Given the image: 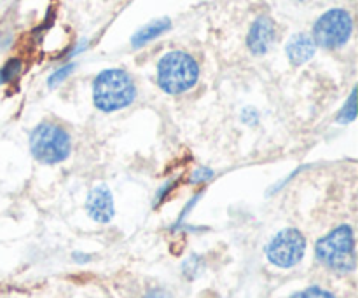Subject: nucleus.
<instances>
[{"label":"nucleus","mask_w":358,"mask_h":298,"mask_svg":"<svg viewBox=\"0 0 358 298\" xmlns=\"http://www.w3.org/2000/svg\"><path fill=\"white\" fill-rule=\"evenodd\" d=\"M91 257H87V255H83V253H73V260L76 262H80V264H84V262L90 260Z\"/></svg>","instance_id":"obj_18"},{"label":"nucleus","mask_w":358,"mask_h":298,"mask_svg":"<svg viewBox=\"0 0 358 298\" xmlns=\"http://www.w3.org/2000/svg\"><path fill=\"white\" fill-rule=\"evenodd\" d=\"M290 298H334L331 292L324 288H318V286H311V288L303 290L299 293H294Z\"/></svg>","instance_id":"obj_15"},{"label":"nucleus","mask_w":358,"mask_h":298,"mask_svg":"<svg viewBox=\"0 0 358 298\" xmlns=\"http://www.w3.org/2000/svg\"><path fill=\"white\" fill-rule=\"evenodd\" d=\"M23 70V63L17 58H10L0 66V86H7V84L13 82L17 75Z\"/></svg>","instance_id":"obj_11"},{"label":"nucleus","mask_w":358,"mask_h":298,"mask_svg":"<svg viewBox=\"0 0 358 298\" xmlns=\"http://www.w3.org/2000/svg\"><path fill=\"white\" fill-rule=\"evenodd\" d=\"M203 269H205V265H203L201 257H198V255H192L191 258H187V260L184 262V274L185 278L189 279L198 278V276L201 274Z\"/></svg>","instance_id":"obj_13"},{"label":"nucleus","mask_w":358,"mask_h":298,"mask_svg":"<svg viewBox=\"0 0 358 298\" xmlns=\"http://www.w3.org/2000/svg\"><path fill=\"white\" fill-rule=\"evenodd\" d=\"M170 28H171V21L168 20V17H159V20L150 21L149 24L142 27L135 35H133L131 45L135 49L143 47V45H147L149 42L156 40L157 37H161L163 33H166Z\"/></svg>","instance_id":"obj_10"},{"label":"nucleus","mask_w":358,"mask_h":298,"mask_svg":"<svg viewBox=\"0 0 358 298\" xmlns=\"http://www.w3.org/2000/svg\"><path fill=\"white\" fill-rule=\"evenodd\" d=\"M136 98L135 80L121 68L103 70L93 82V101L98 110L105 114L128 108Z\"/></svg>","instance_id":"obj_1"},{"label":"nucleus","mask_w":358,"mask_h":298,"mask_svg":"<svg viewBox=\"0 0 358 298\" xmlns=\"http://www.w3.org/2000/svg\"><path fill=\"white\" fill-rule=\"evenodd\" d=\"M357 117V91L353 89L350 94L348 100L345 101L343 108L338 114V122L339 124H350V122L355 121Z\"/></svg>","instance_id":"obj_12"},{"label":"nucleus","mask_w":358,"mask_h":298,"mask_svg":"<svg viewBox=\"0 0 358 298\" xmlns=\"http://www.w3.org/2000/svg\"><path fill=\"white\" fill-rule=\"evenodd\" d=\"M276 40V24L269 16H259L252 23L247 35V47L252 54L262 56L269 52Z\"/></svg>","instance_id":"obj_7"},{"label":"nucleus","mask_w":358,"mask_h":298,"mask_svg":"<svg viewBox=\"0 0 358 298\" xmlns=\"http://www.w3.org/2000/svg\"><path fill=\"white\" fill-rule=\"evenodd\" d=\"M297 2H301V0H297Z\"/></svg>","instance_id":"obj_19"},{"label":"nucleus","mask_w":358,"mask_h":298,"mask_svg":"<svg viewBox=\"0 0 358 298\" xmlns=\"http://www.w3.org/2000/svg\"><path fill=\"white\" fill-rule=\"evenodd\" d=\"M213 174H215V173H213L210 167H198V170L192 171L191 184H198V185L208 184V181L213 178Z\"/></svg>","instance_id":"obj_16"},{"label":"nucleus","mask_w":358,"mask_h":298,"mask_svg":"<svg viewBox=\"0 0 358 298\" xmlns=\"http://www.w3.org/2000/svg\"><path fill=\"white\" fill-rule=\"evenodd\" d=\"M143 298H170V297H168L163 290H150V292Z\"/></svg>","instance_id":"obj_17"},{"label":"nucleus","mask_w":358,"mask_h":298,"mask_svg":"<svg viewBox=\"0 0 358 298\" xmlns=\"http://www.w3.org/2000/svg\"><path fill=\"white\" fill-rule=\"evenodd\" d=\"M315 255L325 267L336 272H353L357 265L355 236L350 225H339L315 246Z\"/></svg>","instance_id":"obj_3"},{"label":"nucleus","mask_w":358,"mask_h":298,"mask_svg":"<svg viewBox=\"0 0 358 298\" xmlns=\"http://www.w3.org/2000/svg\"><path fill=\"white\" fill-rule=\"evenodd\" d=\"M86 211L90 218L98 223H108L114 218V198L107 185H96L91 188L86 199Z\"/></svg>","instance_id":"obj_8"},{"label":"nucleus","mask_w":358,"mask_h":298,"mask_svg":"<svg viewBox=\"0 0 358 298\" xmlns=\"http://www.w3.org/2000/svg\"><path fill=\"white\" fill-rule=\"evenodd\" d=\"M73 70H76V63H66V65H63L62 68H58L55 73H51V75H49L48 86L49 87L59 86V84H62L63 80L69 79L70 73H72Z\"/></svg>","instance_id":"obj_14"},{"label":"nucleus","mask_w":358,"mask_h":298,"mask_svg":"<svg viewBox=\"0 0 358 298\" xmlns=\"http://www.w3.org/2000/svg\"><path fill=\"white\" fill-rule=\"evenodd\" d=\"M30 152L42 164H59L72 154V138L69 131L55 122H41L30 133Z\"/></svg>","instance_id":"obj_4"},{"label":"nucleus","mask_w":358,"mask_h":298,"mask_svg":"<svg viewBox=\"0 0 358 298\" xmlns=\"http://www.w3.org/2000/svg\"><path fill=\"white\" fill-rule=\"evenodd\" d=\"M353 33V17L346 9H331L322 14L313 24L315 44L334 51L348 44Z\"/></svg>","instance_id":"obj_5"},{"label":"nucleus","mask_w":358,"mask_h":298,"mask_svg":"<svg viewBox=\"0 0 358 298\" xmlns=\"http://www.w3.org/2000/svg\"><path fill=\"white\" fill-rule=\"evenodd\" d=\"M199 80V65L184 51H170L157 61V86L168 94H184Z\"/></svg>","instance_id":"obj_2"},{"label":"nucleus","mask_w":358,"mask_h":298,"mask_svg":"<svg viewBox=\"0 0 358 298\" xmlns=\"http://www.w3.org/2000/svg\"><path fill=\"white\" fill-rule=\"evenodd\" d=\"M306 237L297 229H283L269 241L266 248L268 260L280 269H292L303 260Z\"/></svg>","instance_id":"obj_6"},{"label":"nucleus","mask_w":358,"mask_h":298,"mask_svg":"<svg viewBox=\"0 0 358 298\" xmlns=\"http://www.w3.org/2000/svg\"><path fill=\"white\" fill-rule=\"evenodd\" d=\"M285 52L289 61L294 66L306 65L311 58L317 52V44H315L313 37L308 33H296L290 37V40L287 42Z\"/></svg>","instance_id":"obj_9"}]
</instances>
